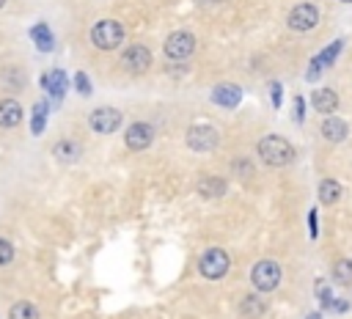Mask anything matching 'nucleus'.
<instances>
[{"instance_id": "f257e3e1", "label": "nucleus", "mask_w": 352, "mask_h": 319, "mask_svg": "<svg viewBox=\"0 0 352 319\" xmlns=\"http://www.w3.org/2000/svg\"><path fill=\"white\" fill-rule=\"evenodd\" d=\"M256 154L264 165H272V168H283V165L294 162V157H297L294 146L280 135H264L256 146Z\"/></svg>"}, {"instance_id": "f03ea898", "label": "nucleus", "mask_w": 352, "mask_h": 319, "mask_svg": "<svg viewBox=\"0 0 352 319\" xmlns=\"http://www.w3.org/2000/svg\"><path fill=\"white\" fill-rule=\"evenodd\" d=\"M124 36H126V30L116 19H99L91 25V33H88V38L96 50H116V47H121Z\"/></svg>"}, {"instance_id": "7ed1b4c3", "label": "nucleus", "mask_w": 352, "mask_h": 319, "mask_svg": "<svg viewBox=\"0 0 352 319\" xmlns=\"http://www.w3.org/2000/svg\"><path fill=\"white\" fill-rule=\"evenodd\" d=\"M250 283L256 292H275L280 283V264L272 258H261L250 270Z\"/></svg>"}, {"instance_id": "20e7f679", "label": "nucleus", "mask_w": 352, "mask_h": 319, "mask_svg": "<svg viewBox=\"0 0 352 319\" xmlns=\"http://www.w3.org/2000/svg\"><path fill=\"white\" fill-rule=\"evenodd\" d=\"M228 267H231V258H228V253H226L223 248H209V250L198 258V270H201V275L209 278V280H220V278L228 272Z\"/></svg>"}, {"instance_id": "39448f33", "label": "nucleus", "mask_w": 352, "mask_h": 319, "mask_svg": "<svg viewBox=\"0 0 352 319\" xmlns=\"http://www.w3.org/2000/svg\"><path fill=\"white\" fill-rule=\"evenodd\" d=\"M162 50H165V58L168 60H187L195 52V36L190 30H173L165 38Z\"/></svg>"}, {"instance_id": "423d86ee", "label": "nucleus", "mask_w": 352, "mask_h": 319, "mask_svg": "<svg viewBox=\"0 0 352 319\" xmlns=\"http://www.w3.org/2000/svg\"><path fill=\"white\" fill-rule=\"evenodd\" d=\"M316 22H319V8L314 3H297L286 16L289 30H294V33H311L316 28Z\"/></svg>"}, {"instance_id": "0eeeda50", "label": "nucleus", "mask_w": 352, "mask_h": 319, "mask_svg": "<svg viewBox=\"0 0 352 319\" xmlns=\"http://www.w3.org/2000/svg\"><path fill=\"white\" fill-rule=\"evenodd\" d=\"M184 140H187V146H190L192 151H212V148H217V143H220V132H217L214 126H209V124H192V126L187 129Z\"/></svg>"}, {"instance_id": "6e6552de", "label": "nucleus", "mask_w": 352, "mask_h": 319, "mask_svg": "<svg viewBox=\"0 0 352 319\" xmlns=\"http://www.w3.org/2000/svg\"><path fill=\"white\" fill-rule=\"evenodd\" d=\"M121 121H124V116H121V110H116V107H96V110H91V116H88V126H91L94 132H99V135L116 132V129L121 126Z\"/></svg>"}, {"instance_id": "1a4fd4ad", "label": "nucleus", "mask_w": 352, "mask_h": 319, "mask_svg": "<svg viewBox=\"0 0 352 319\" xmlns=\"http://www.w3.org/2000/svg\"><path fill=\"white\" fill-rule=\"evenodd\" d=\"M121 66L126 72H132V74H143L151 66V50L146 44H129L121 52Z\"/></svg>"}, {"instance_id": "9d476101", "label": "nucleus", "mask_w": 352, "mask_h": 319, "mask_svg": "<svg viewBox=\"0 0 352 319\" xmlns=\"http://www.w3.org/2000/svg\"><path fill=\"white\" fill-rule=\"evenodd\" d=\"M151 140H154V126L148 121H135L124 132V146L129 151H143L151 146Z\"/></svg>"}, {"instance_id": "9b49d317", "label": "nucleus", "mask_w": 352, "mask_h": 319, "mask_svg": "<svg viewBox=\"0 0 352 319\" xmlns=\"http://www.w3.org/2000/svg\"><path fill=\"white\" fill-rule=\"evenodd\" d=\"M341 50H344V41H341V38H336L333 44H327V47H324V50H322V52H319V55L311 60L305 80H311V82H314V80H316V77H319V74H322V72H324V69H327V66H330V63L338 58V52H341Z\"/></svg>"}, {"instance_id": "f8f14e48", "label": "nucleus", "mask_w": 352, "mask_h": 319, "mask_svg": "<svg viewBox=\"0 0 352 319\" xmlns=\"http://www.w3.org/2000/svg\"><path fill=\"white\" fill-rule=\"evenodd\" d=\"M311 104H314L316 113L330 116V113H336V107H338V94H336L333 88H316V91L311 94Z\"/></svg>"}, {"instance_id": "ddd939ff", "label": "nucleus", "mask_w": 352, "mask_h": 319, "mask_svg": "<svg viewBox=\"0 0 352 319\" xmlns=\"http://www.w3.org/2000/svg\"><path fill=\"white\" fill-rule=\"evenodd\" d=\"M41 88H44L50 96H55V99L60 102L63 94H66V74H63V69H50V72L41 77Z\"/></svg>"}, {"instance_id": "4468645a", "label": "nucleus", "mask_w": 352, "mask_h": 319, "mask_svg": "<svg viewBox=\"0 0 352 319\" xmlns=\"http://www.w3.org/2000/svg\"><path fill=\"white\" fill-rule=\"evenodd\" d=\"M242 99V88L239 85H231V82H223L212 91V102L220 104V107H236Z\"/></svg>"}, {"instance_id": "2eb2a0df", "label": "nucleus", "mask_w": 352, "mask_h": 319, "mask_svg": "<svg viewBox=\"0 0 352 319\" xmlns=\"http://www.w3.org/2000/svg\"><path fill=\"white\" fill-rule=\"evenodd\" d=\"M346 135H349V126H346L344 118H338V116H327V118L322 121V138H324V140H330V143H341Z\"/></svg>"}, {"instance_id": "dca6fc26", "label": "nucleus", "mask_w": 352, "mask_h": 319, "mask_svg": "<svg viewBox=\"0 0 352 319\" xmlns=\"http://www.w3.org/2000/svg\"><path fill=\"white\" fill-rule=\"evenodd\" d=\"M228 190V182L223 176H201L198 179V195L201 198H223Z\"/></svg>"}, {"instance_id": "f3484780", "label": "nucleus", "mask_w": 352, "mask_h": 319, "mask_svg": "<svg viewBox=\"0 0 352 319\" xmlns=\"http://www.w3.org/2000/svg\"><path fill=\"white\" fill-rule=\"evenodd\" d=\"M19 121H22V104L16 99H11V96L0 99V126L3 129H11Z\"/></svg>"}, {"instance_id": "a211bd4d", "label": "nucleus", "mask_w": 352, "mask_h": 319, "mask_svg": "<svg viewBox=\"0 0 352 319\" xmlns=\"http://www.w3.org/2000/svg\"><path fill=\"white\" fill-rule=\"evenodd\" d=\"M264 311H267V302H264L258 294H245V297L239 300V314H242L245 319H261Z\"/></svg>"}, {"instance_id": "6ab92c4d", "label": "nucleus", "mask_w": 352, "mask_h": 319, "mask_svg": "<svg viewBox=\"0 0 352 319\" xmlns=\"http://www.w3.org/2000/svg\"><path fill=\"white\" fill-rule=\"evenodd\" d=\"M316 195H319V204L333 206V204L341 198V184H338L336 179H322L319 187H316Z\"/></svg>"}, {"instance_id": "aec40b11", "label": "nucleus", "mask_w": 352, "mask_h": 319, "mask_svg": "<svg viewBox=\"0 0 352 319\" xmlns=\"http://www.w3.org/2000/svg\"><path fill=\"white\" fill-rule=\"evenodd\" d=\"M30 38H33V44H36L41 52H52V47H55V38H52V33H50V28H47L44 22H36V25L30 28Z\"/></svg>"}, {"instance_id": "412c9836", "label": "nucleus", "mask_w": 352, "mask_h": 319, "mask_svg": "<svg viewBox=\"0 0 352 319\" xmlns=\"http://www.w3.org/2000/svg\"><path fill=\"white\" fill-rule=\"evenodd\" d=\"M52 157L60 162H77L80 160V146L74 140H58L52 146Z\"/></svg>"}, {"instance_id": "4be33fe9", "label": "nucleus", "mask_w": 352, "mask_h": 319, "mask_svg": "<svg viewBox=\"0 0 352 319\" xmlns=\"http://www.w3.org/2000/svg\"><path fill=\"white\" fill-rule=\"evenodd\" d=\"M333 280L341 286H352V258H341L333 264Z\"/></svg>"}, {"instance_id": "5701e85b", "label": "nucleus", "mask_w": 352, "mask_h": 319, "mask_svg": "<svg viewBox=\"0 0 352 319\" xmlns=\"http://www.w3.org/2000/svg\"><path fill=\"white\" fill-rule=\"evenodd\" d=\"M8 319H38V308L33 302H28V300H19V302L11 305Z\"/></svg>"}, {"instance_id": "b1692460", "label": "nucleus", "mask_w": 352, "mask_h": 319, "mask_svg": "<svg viewBox=\"0 0 352 319\" xmlns=\"http://www.w3.org/2000/svg\"><path fill=\"white\" fill-rule=\"evenodd\" d=\"M47 110H50V104H47L44 99H38V102L33 104V118H30V132H33V135H38V132L44 129V124H47Z\"/></svg>"}, {"instance_id": "393cba45", "label": "nucleus", "mask_w": 352, "mask_h": 319, "mask_svg": "<svg viewBox=\"0 0 352 319\" xmlns=\"http://www.w3.org/2000/svg\"><path fill=\"white\" fill-rule=\"evenodd\" d=\"M316 300H319L322 308H330V302L336 300V297H333V289H330L324 280H316Z\"/></svg>"}, {"instance_id": "a878e982", "label": "nucleus", "mask_w": 352, "mask_h": 319, "mask_svg": "<svg viewBox=\"0 0 352 319\" xmlns=\"http://www.w3.org/2000/svg\"><path fill=\"white\" fill-rule=\"evenodd\" d=\"M234 173H236L239 179H250V176H253V162H250L248 157H239V160L234 162Z\"/></svg>"}, {"instance_id": "bb28decb", "label": "nucleus", "mask_w": 352, "mask_h": 319, "mask_svg": "<svg viewBox=\"0 0 352 319\" xmlns=\"http://www.w3.org/2000/svg\"><path fill=\"white\" fill-rule=\"evenodd\" d=\"M74 88H77L80 96H91V80H88L85 72H77L74 74Z\"/></svg>"}, {"instance_id": "cd10ccee", "label": "nucleus", "mask_w": 352, "mask_h": 319, "mask_svg": "<svg viewBox=\"0 0 352 319\" xmlns=\"http://www.w3.org/2000/svg\"><path fill=\"white\" fill-rule=\"evenodd\" d=\"M292 113H294V124H302V121H305V99H302V96H294Z\"/></svg>"}, {"instance_id": "c85d7f7f", "label": "nucleus", "mask_w": 352, "mask_h": 319, "mask_svg": "<svg viewBox=\"0 0 352 319\" xmlns=\"http://www.w3.org/2000/svg\"><path fill=\"white\" fill-rule=\"evenodd\" d=\"M11 258H14V245H11L8 239H3V236H0V267H3V264H8Z\"/></svg>"}, {"instance_id": "c756f323", "label": "nucleus", "mask_w": 352, "mask_h": 319, "mask_svg": "<svg viewBox=\"0 0 352 319\" xmlns=\"http://www.w3.org/2000/svg\"><path fill=\"white\" fill-rule=\"evenodd\" d=\"M280 94H283L280 82H272V85H270V102H272V107H275V110L280 107Z\"/></svg>"}, {"instance_id": "7c9ffc66", "label": "nucleus", "mask_w": 352, "mask_h": 319, "mask_svg": "<svg viewBox=\"0 0 352 319\" xmlns=\"http://www.w3.org/2000/svg\"><path fill=\"white\" fill-rule=\"evenodd\" d=\"M346 308H349V302H346V300H333V302H330V311H338V314H344Z\"/></svg>"}, {"instance_id": "2f4dec72", "label": "nucleus", "mask_w": 352, "mask_h": 319, "mask_svg": "<svg viewBox=\"0 0 352 319\" xmlns=\"http://www.w3.org/2000/svg\"><path fill=\"white\" fill-rule=\"evenodd\" d=\"M308 226H311V236H316V212H308Z\"/></svg>"}, {"instance_id": "473e14b6", "label": "nucleus", "mask_w": 352, "mask_h": 319, "mask_svg": "<svg viewBox=\"0 0 352 319\" xmlns=\"http://www.w3.org/2000/svg\"><path fill=\"white\" fill-rule=\"evenodd\" d=\"M195 6H201V8H209V6H220L223 0H192Z\"/></svg>"}, {"instance_id": "72a5a7b5", "label": "nucleus", "mask_w": 352, "mask_h": 319, "mask_svg": "<svg viewBox=\"0 0 352 319\" xmlns=\"http://www.w3.org/2000/svg\"><path fill=\"white\" fill-rule=\"evenodd\" d=\"M308 319H322V314H311V316H308Z\"/></svg>"}, {"instance_id": "f704fd0d", "label": "nucleus", "mask_w": 352, "mask_h": 319, "mask_svg": "<svg viewBox=\"0 0 352 319\" xmlns=\"http://www.w3.org/2000/svg\"><path fill=\"white\" fill-rule=\"evenodd\" d=\"M338 3H346V6H352V0H338Z\"/></svg>"}, {"instance_id": "c9c22d12", "label": "nucleus", "mask_w": 352, "mask_h": 319, "mask_svg": "<svg viewBox=\"0 0 352 319\" xmlns=\"http://www.w3.org/2000/svg\"><path fill=\"white\" fill-rule=\"evenodd\" d=\"M3 6H6V0H0V8H3Z\"/></svg>"}]
</instances>
